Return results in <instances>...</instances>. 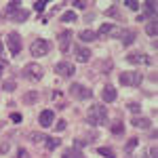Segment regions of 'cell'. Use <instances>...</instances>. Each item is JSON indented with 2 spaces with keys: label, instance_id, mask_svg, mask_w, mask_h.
Returning <instances> with one entry per match:
<instances>
[{
  "label": "cell",
  "instance_id": "1",
  "mask_svg": "<svg viewBox=\"0 0 158 158\" xmlns=\"http://www.w3.org/2000/svg\"><path fill=\"white\" fill-rule=\"evenodd\" d=\"M86 122L91 127H103V124H108V110L103 108V106H99V103L91 106L89 108V118H86Z\"/></svg>",
  "mask_w": 158,
  "mask_h": 158
},
{
  "label": "cell",
  "instance_id": "2",
  "mask_svg": "<svg viewBox=\"0 0 158 158\" xmlns=\"http://www.w3.org/2000/svg\"><path fill=\"white\" fill-rule=\"evenodd\" d=\"M4 42H6V49H9V53H11L13 57L21 53V36L17 32H9L6 38H4Z\"/></svg>",
  "mask_w": 158,
  "mask_h": 158
},
{
  "label": "cell",
  "instance_id": "3",
  "mask_svg": "<svg viewBox=\"0 0 158 158\" xmlns=\"http://www.w3.org/2000/svg\"><path fill=\"white\" fill-rule=\"evenodd\" d=\"M143 80L141 72H122L120 74V85L122 86H139Z\"/></svg>",
  "mask_w": 158,
  "mask_h": 158
},
{
  "label": "cell",
  "instance_id": "4",
  "mask_svg": "<svg viewBox=\"0 0 158 158\" xmlns=\"http://www.w3.org/2000/svg\"><path fill=\"white\" fill-rule=\"evenodd\" d=\"M49 49H51V42L42 40V38H38V40H34V42L30 44V53H32L34 57H44V55L49 53Z\"/></svg>",
  "mask_w": 158,
  "mask_h": 158
},
{
  "label": "cell",
  "instance_id": "5",
  "mask_svg": "<svg viewBox=\"0 0 158 158\" xmlns=\"http://www.w3.org/2000/svg\"><path fill=\"white\" fill-rule=\"evenodd\" d=\"M23 76L36 82V80H40V78L44 76V70H42V65H38V63H27L23 68Z\"/></svg>",
  "mask_w": 158,
  "mask_h": 158
},
{
  "label": "cell",
  "instance_id": "6",
  "mask_svg": "<svg viewBox=\"0 0 158 158\" xmlns=\"http://www.w3.org/2000/svg\"><path fill=\"white\" fill-rule=\"evenodd\" d=\"M70 95L76 99H91L93 97V91L85 85H72L70 86Z\"/></svg>",
  "mask_w": 158,
  "mask_h": 158
},
{
  "label": "cell",
  "instance_id": "7",
  "mask_svg": "<svg viewBox=\"0 0 158 158\" xmlns=\"http://www.w3.org/2000/svg\"><path fill=\"white\" fill-rule=\"evenodd\" d=\"M127 61L133 63V65H150L152 63V57L146 55V53H129L127 55Z\"/></svg>",
  "mask_w": 158,
  "mask_h": 158
},
{
  "label": "cell",
  "instance_id": "8",
  "mask_svg": "<svg viewBox=\"0 0 158 158\" xmlns=\"http://www.w3.org/2000/svg\"><path fill=\"white\" fill-rule=\"evenodd\" d=\"M55 72L59 74V76H63V78H70V76H74L76 68H74V63H70V61H59L55 65Z\"/></svg>",
  "mask_w": 158,
  "mask_h": 158
},
{
  "label": "cell",
  "instance_id": "9",
  "mask_svg": "<svg viewBox=\"0 0 158 158\" xmlns=\"http://www.w3.org/2000/svg\"><path fill=\"white\" fill-rule=\"evenodd\" d=\"M118 34H120V30H118L116 25H112V23H101L95 36H114V38H118Z\"/></svg>",
  "mask_w": 158,
  "mask_h": 158
},
{
  "label": "cell",
  "instance_id": "10",
  "mask_svg": "<svg viewBox=\"0 0 158 158\" xmlns=\"http://www.w3.org/2000/svg\"><path fill=\"white\" fill-rule=\"evenodd\" d=\"M53 120H55V114H53V110H44V112H40V116H38V122H40V127H44V129L53 127Z\"/></svg>",
  "mask_w": 158,
  "mask_h": 158
},
{
  "label": "cell",
  "instance_id": "11",
  "mask_svg": "<svg viewBox=\"0 0 158 158\" xmlns=\"http://www.w3.org/2000/svg\"><path fill=\"white\" fill-rule=\"evenodd\" d=\"M74 57L80 61V63H86V61L91 59V51L86 49V47H76L74 49Z\"/></svg>",
  "mask_w": 158,
  "mask_h": 158
},
{
  "label": "cell",
  "instance_id": "12",
  "mask_svg": "<svg viewBox=\"0 0 158 158\" xmlns=\"http://www.w3.org/2000/svg\"><path fill=\"white\" fill-rule=\"evenodd\" d=\"M101 97H103V101L106 103H112V101H116V97H118V93H116V89L112 85L103 86V93H101Z\"/></svg>",
  "mask_w": 158,
  "mask_h": 158
},
{
  "label": "cell",
  "instance_id": "13",
  "mask_svg": "<svg viewBox=\"0 0 158 158\" xmlns=\"http://www.w3.org/2000/svg\"><path fill=\"white\" fill-rule=\"evenodd\" d=\"M9 19L17 21V23H21V21H25V19H30V11H25V9H17L15 13L9 15Z\"/></svg>",
  "mask_w": 158,
  "mask_h": 158
},
{
  "label": "cell",
  "instance_id": "14",
  "mask_svg": "<svg viewBox=\"0 0 158 158\" xmlns=\"http://www.w3.org/2000/svg\"><path fill=\"white\" fill-rule=\"evenodd\" d=\"M70 40H72V32H70V30H65V32H61V34H59V47H61V51H68Z\"/></svg>",
  "mask_w": 158,
  "mask_h": 158
},
{
  "label": "cell",
  "instance_id": "15",
  "mask_svg": "<svg viewBox=\"0 0 158 158\" xmlns=\"http://www.w3.org/2000/svg\"><path fill=\"white\" fill-rule=\"evenodd\" d=\"M120 40H122L124 47L133 44L135 42V30H124V32H120Z\"/></svg>",
  "mask_w": 158,
  "mask_h": 158
},
{
  "label": "cell",
  "instance_id": "16",
  "mask_svg": "<svg viewBox=\"0 0 158 158\" xmlns=\"http://www.w3.org/2000/svg\"><path fill=\"white\" fill-rule=\"evenodd\" d=\"M146 32H148L150 38H156V34H158V21L156 19H150V21L146 23Z\"/></svg>",
  "mask_w": 158,
  "mask_h": 158
},
{
  "label": "cell",
  "instance_id": "17",
  "mask_svg": "<svg viewBox=\"0 0 158 158\" xmlns=\"http://www.w3.org/2000/svg\"><path fill=\"white\" fill-rule=\"evenodd\" d=\"M59 143H61L59 137H47V139H44V146H47V150H49V152H53V150L59 146Z\"/></svg>",
  "mask_w": 158,
  "mask_h": 158
},
{
  "label": "cell",
  "instance_id": "18",
  "mask_svg": "<svg viewBox=\"0 0 158 158\" xmlns=\"http://www.w3.org/2000/svg\"><path fill=\"white\" fill-rule=\"evenodd\" d=\"M131 122H133V127H137V129H148L150 127V120L148 118H141V116H135Z\"/></svg>",
  "mask_w": 158,
  "mask_h": 158
},
{
  "label": "cell",
  "instance_id": "19",
  "mask_svg": "<svg viewBox=\"0 0 158 158\" xmlns=\"http://www.w3.org/2000/svg\"><path fill=\"white\" fill-rule=\"evenodd\" d=\"M78 38L82 40V42H91V40H95V32L93 30H85V32H80Z\"/></svg>",
  "mask_w": 158,
  "mask_h": 158
},
{
  "label": "cell",
  "instance_id": "20",
  "mask_svg": "<svg viewBox=\"0 0 158 158\" xmlns=\"http://www.w3.org/2000/svg\"><path fill=\"white\" fill-rule=\"evenodd\" d=\"M61 158H82V154H80L78 148H70V150H65V154Z\"/></svg>",
  "mask_w": 158,
  "mask_h": 158
},
{
  "label": "cell",
  "instance_id": "21",
  "mask_svg": "<svg viewBox=\"0 0 158 158\" xmlns=\"http://www.w3.org/2000/svg\"><path fill=\"white\" fill-rule=\"evenodd\" d=\"M76 19H78V17H76L74 11H68V13L61 15V21H63V23H72V21H76Z\"/></svg>",
  "mask_w": 158,
  "mask_h": 158
},
{
  "label": "cell",
  "instance_id": "22",
  "mask_svg": "<svg viewBox=\"0 0 158 158\" xmlns=\"http://www.w3.org/2000/svg\"><path fill=\"white\" fill-rule=\"evenodd\" d=\"M38 97H40V95H38L36 91H30V93H25V95H23V101H25V103H34V101H38Z\"/></svg>",
  "mask_w": 158,
  "mask_h": 158
},
{
  "label": "cell",
  "instance_id": "23",
  "mask_svg": "<svg viewBox=\"0 0 158 158\" xmlns=\"http://www.w3.org/2000/svg\"><path fill=\"white\" fill-rule=\"evenodd\" d=\"M97 154H101L103 158H114V156H116L112 148H99V150H97Z\"/></svg>",
  "mask_w": 158,
  "mask_h": 158
},
{
  "label": "cell",
  "instance_id": "24",
  "mask_svg": "<svg viewBox=\"0 0 158 158\" xmlns=\"http://www.w3.org/2000/svg\"><path fill=\"white\" fill-rule=\"evenodd\" d=\"M19 2H21V0H13V2H9V4H6V17L19 9Z\"/></svg>",
  "mask_w": 158,
  "mask_h": 158
},
{
  "label": "cell",
  "instance_id": "25",
  "mask_svg": "<svg viewBox=\"0 0 158 158\" xmlns=\"http://www.w3.org/2000/svg\"><path fill=\"white\" fill-rule=\"evenodd\" d=\"M110 131H112L114 135H120L122 131H124V127H122V122H116V124H112V127H110Z\"/></svg>",
  "mask_w": 158,
  "mask_h": 158
},
{
  "label": "cell",
  "instance_id": "26",
  "mask_svg": "<svg viewBox=\"0 0 158 158\" xmlns=\"http://www.w3.org/2000/svg\"><path fill=\"white\" fill-rule=\"evenodd\" d=\"M30 139H32L34 143H40V141H44V139H47V135H42V133H32V135H30Z\"/></svg>",
  "mask_w": 158,
  "mask_h": 158
},
{
  "label": "cell",
  "instance_id": "27",
  "mask_svg": "<svg viewBox=\"0 0 158 158\" xmlns=\"http://www.w3.org/2000/svg\"><path fill=\"white\" fill-rule=\"evenodd\" d=\"M124 6H127V9H131V11H139V2H137V0H127V2H124Z\"/></svg>",
  "mask_w": 158,
  "mask_h": 158
},
{
  "label": "cell",
  "instance_id": "28",
  "mask_svg": "<svg viewBox=\"0 0 158 158\" xmlns=\"http://www.w3.org/2000/svg\"><path fill=\"white\" fill-rule=\"evenodd\" d=\"M2 89H4V91H9V93H11V91H15V89H17V85H15V80H6V82H4V85H2Z\"/></svg>",
  "mask_w": 158,
  "mask_h": 158
},
{
  "label": "cell",
  "instance_id": "29",
  "mask_svg": "<svg viewBox=\"0 0 158 158\" xmlns=\"http://www.w3.org/2000/svg\"><path fill=\"white\" fill-rule=\"evenodd\" d=\"M135 146H137V139H131V141H129V143H127V146H124V150H127V154H131V152H133L135 150Z\"/></svg>",
  "mask_w": 158,
  "mask_h": 158
},
{
  "label": "cell",
  "instance_id": "30",
  "mask_svg": "<svg viewBox=\"0 0 158 158\" xmlns=\"http://www.w3.org/2000/svg\"><path fill=\"white\" fill-rule=\"evenodd\" d=\"M129 110H131L133 114H139V112H141V106H139V103H135V101H131V103H129Z\"/></svg>",
  "mask_w": 158,
  "mask_h": 158
},
{
  "label": "cell",
  "instance_id": "31",
  "mask_svg": "<svg viewBox=\"0 0 158 158\" xmlns=\"http://www.w3.org/2000/svg\"><path fill=\"white\" fill-rule=\"evenodd\" d=\"M34 9H36L38 13H40V11H44V9H47V2H44V0H38L36 4H34Z\"/></svg>",
  "mask_w": 158,
  "mask_h": 158
},
{
  "label": "cell",
  "instance_id": "32",
  "mask_svg": "<svg viewBox=\"0 0 158 158\" xmlns=\"http://www.w3.org/2000/svg\"><path fill=\"white\" fill-rule=\"evenodd\" d=\"M11 120L15 122V124H19V122L23 120V118H21V114H19V112H15V114H11Z\"/></svg>",
  "mask_w": 158,
  "mask_h": 158
},
{
  "label": "cell",
  "instance_id": "33",
  "mask_svg": "<svg viewBox=\"0 0 158 158\" xmlns=\"http://www.w3.org/2000/svg\"><path fill=\"white\" fill-rule=\"evenodd\" d=\"M17 158H27V152H25L23 148H19V150H17Z\"/></svg>",
  "mask_w": 158,
  "mask_h": 158
},
{
  "label": "cell",
  "instance_id": "34",
  "mask_svg": "<svg viewBox=\"0 0 158 158\" xmlns=\"http://www.w3.org/2000/svg\"><path fill=\"white\" fill-rule=\"evenodd\" d=\"M72 4L76 6V9H86V2H78V0H74Z\"/></svg>",
  "mask_w": 158,
  "mask_h": 158
},
{
  "label": "cell",
  "instance_id": "35",
  "mask_svg": "<svg viewBox=\"0 0 158 158\" xmlns=\"http://www.w3.org/2000/svg\"><path fill=\"white\" fill-rule=\"evenodd\" d=\"M9 152V141H4L2 146H0V154H6Z\"/></svg>",
  "mask_w": 158,
  "mask_h": 158
},
{
  "label": "cell",
  "instance_id": "36",
  "mask_svg": "<svg viewBox=\"0 0 158 158\" xmlns=\"http://www.w3.org/2000/svg\"><path fill=\"white\" fill-rule=\"evenodd\" d=\"M65 127H68V124H65V122H63V120H59V122H57V124H55V129H57V131H63Z\"/></svg>",
  "mask_w": 158,
  "mask_h": 158
},
{
  "label": "cell",
  "instance_id": "37",
  "mask_svg": "<svg viewBox=\"0 0 158 158\" xmlns=\"http://www.w3.org/2000/svg\"><path fill=\"white\" fill-rule=\"evenodd\" d=\"M106 13H108L110 17H112V15H114V17H116V15H118V11H116V9H114V6H110V9H108V11H106Z\"/></svg>",
  "mask_w": 158,
  "mask_h": 158
},
{
  "label": "cell",
  "instance_id": "38",
  "mask_svg": "<svg viewBox=\"0 0 158 158\" xmlns=\"http://www.w3.org/2000/svg\"><path fill=\"white\" fill-rule=\"evenodd\" d=\"M4 68H6V61H0V76L4 74Z\"/></svg>",
  "mask_w": 158,
  "mask_h": 158
},
{
  "label": "cell",
  "instance_id": "39",
  "mask_svg": "<svg viewBox=\"0 0 158 158\" xmlns=\"http://www.w3.org/2000/svg\"><path fill=\"white\" fill-rule=\"evenodd\" d=\"M143 158H150V156H143Z\"/></svg>",
  "mask_w": 158,
  "mask_h": 158
}]
</instances>
